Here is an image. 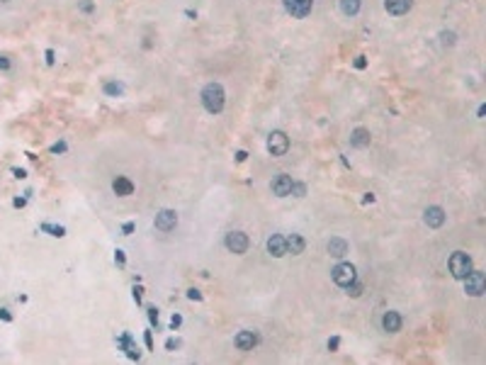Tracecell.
Instances as JSON below:
<instances>
[{
	"label": "cell",
	"instance_id": "1",
	"mask_svg": "<svg viewBox=\"0 0 486 365\" xmlns=\"http://www.w3.org/2000/svg\"><path fill=\"white\" fill-rule=\"evenodd\" d=\"M224 102H226V93L219 83H207L202 88V105L209 115H219L224 110Z\"/></svg>",
	"mask_w": 486,
	"mask_h": 365
},
{
	"label": "cell",
	"instance_id": "2",
	"mask_svg": "<svg viewBox=\"0 0 486 365\" xmlns=\"http://www.w3.org/2000/svg\"><path fill=\"white\" fill-rule=\"evenodd\" d=\"M447 266H450V273H452V278H457V280H464V278H467V275L474 270V266H472V258H469L464 251H455V253L450 256Z\"/></svg>",
	"mask_w": 486,
	"mask_h": 365
},
{
	"label": "cell",
	"instance_id": "3",
	"mask_svg": "<svg viewBox=\"0 0 486 365\" xmlns=\"http://www.w3.org/2000/svg\"><path fill=\"white\" fill-rule=\"evenodd\" d=\"M331 278L336 285L341 288H347L352 280H357V273H355V266L352 263H338L333 270H331Z\"/></svg>",
	"mask_w": 486,
	"mask_h": 365
},
{
	"label": "cell",
	"instance_id": "4",
	"mask_svg": "<svg viewBox=\"0 0 486 365\" xmlns=\"http://www.w3.org/2000/svg\"><path fill=\"white\" fill-rule=\"evenodd\" d=\"M464 292L472 294V297H482L486 292V275L482 270H472V273L464 278Z\"/></svg>",
	"mask_w": 486,
	"mask_h": 365
},
{
	"label": "cell",
	"instance_id": "5",
	"mask_svg": "<svg viewBox=\"0 0 486 365\" xmlns=\"http://www.w3.org/2000/svg\"><path fill=\"white\" fill-rule=\"evenodd\" d=\"M224 243H226V248L231 251V253H246L248 251V236L243 234V231H231V234H226V239H224Z\"/></svg>",
	"mask_w": 486,
	"mask_h": 365
},
{
	"label": "cell",
	"instance_id": "6",
	"mask_svg": "<svg viewBox=\"0 0 486 365\" xmlns=\"http://www.w3.org/2000/svg\"><path fill=\"white\" fill-rule=\"evenodd\" d=\"M287 148H289V139H287V134L284 132H270V137H268V151L273 153V156H284L287 153Z\"/></svg>",
	"mask_w": 486,
	"mask_h": 365
},
{
	"label": "cell",
	"instance_id": "7",
	"mask_svg": "<svg viewBox=\"0 0 486 365\" xmlns=\"http://www.w3.org/2000/svg\"><path fill=\"white\" fill-rule=\"evenodd\" d=\"M282 2H284V10L292 17H306L314 7V0H282Z\"/></svg>",
	"mask_w": 486,
	"mask_h": 365
},
{
	"label": "cell",
	"instance_id": "8",
	"mask_svg": "<svg viewBox=\"0 0 486 365\" xmlns=\"http://www.w3.org/2000/svg\"><path fill=\"white\" fill-rule=\"evenodd\" d=\"M175 224H178L175 210H161V212L156 215V229H161V231H173Z\"/></svg>",
	"mask_w": 486,
	"mask_h": 365
},
{
	"label": "cell",
	"instance_id": "9",
	"mask_svg": "<svg viewBox=\"0 0 486 365\" xmlns=\"http://www.w3.org/2000/svg\"><path fill=\"white\" fill-rule=\"evenodd\" d=\"M423 221H425L430 229H438V226H442V224H445V210H442V207H438V205L428 207V210L423 212Z\"/></svg>",
	"mask_w": 486,
	"mask_h": 365
},
{
	"label": "cell",
	"instance_id": "10",
	"mask_svg": "<svg viewBox=\"0 0 486 365\" xmlns=\"http://www.w3.org/2000/svg\"><path fill=\"white\" fill-rule=\"evenodd\" d=\"M292 175H287V173H279L278 178L273 180V193L278 195V197H287V195H292Z\"/></svg>",
	"mask_w": 486,
	"mask_h": 365
},
{
	"label": "cell",
	"instance_id": "11",
	"mask_svg": "<svg viewBox=\"0 0 486 365\" xmlns=\"http://www.w3.org/2000/svg\"><path fill=\"white\" fill-rule=\"evenodd\" d=\"M258 343V336L253 331H238L236 334V348L238 351H253Z\"/></svg>",
	"mask_w": 486,
	"mask_h": 365
},
{
	"label": "cell",
	"instance_id": "12",
	"mask_svg": "<svg viewBox=\"0 0 486 365\" xmlns=\"http://www.w3.org/2000/svg\"><path fill=\"white\" fill-rule=\"evenodd\" d=\"M268 251H270V256H275V258L287 256V241H284V236L273 234V236L268 239Z\"/></svg>",
	"mask_w": 486,
	"mask_h": 365
},
{
	"label": "cell",
	"instance_id": "13",
	"mask_svg": "<svg viewBox=\"0 0 486 365\" xmlns=\"http://www.w3.org/2000/svg\"><path fill=\"white\" fill-rule=\"evenodd\" d=\"M112 190H115V195H119V197H129V195L134 193V183H132L129 178H124V175H117L115 183H112Z\"/></svg>",
	"mask_w": 486,
	"mask_h": 365
},
{
	"label": "cell",
	"instance_id": "14",
	"mask_svg": "<svg viewBox=\"0 0 486 365\" xmlns=\"http://www.w3.org/2000/svg\"><path fill=\"white\" fill-rule=\"evenodd\" d=\"M382 329L389 331V334H396V331L401 329V316H399V312H384V316H382Z\"/></svg>",
	"mask_w": 486,
	"mask_h": 365
},
{
	"label": "cell",
	"instance_id": "15",
	"mask_svg": "<svg viewBox=\"0 0 486 365\" xmlns=\"http://www.w3.org/2000/svg\"><path fill=\"white\" fill-rule=\"evenodd\" d=\"M117 346H119V348H122V351H124V353L132 358V361H139L141 353H139V348H137V343L132 341V336H129V334L119 336V339H117Z\"/></svg>",
	"mask_w": 486,
	"mask_h": 365
},
{
	"label": "cell",
	"instance_id": "16",
	"mask_svg": "<svg viewBox=\"0 0 486 365\" xmlns=\"http://www.w3.org/2000/svg\"><path fill=\"white\" fill-rule=\"evenodd\" d=\"M411 5H414V0H384V7L392 15H406L411 10Z\"/></svg>",
	"mask_w": 486,
	"mask_h": 365
},
{
	"label": "cell",
	"instance_id": "17",
	"mask_svg": "<svg viewBox=\"0 0 486 365\" xmlns=\"http://www.w3.org/2000/svg\"><path fill=\"white\" fill-rule=\"evenodd\" d=\"M370 132L365 129V127H357V129H352V134H350V144L357 146V148H365V146H370Z\"/></svg>",
	"mask_w": 486,
	"mask_h": 365
},
{
	"label": "cell",
	"instance_id": "18",
	"mask_svg": "<svg viewBox=\"0 0 486 365\" xmlns=\"http://www.w3.org/2000/svg\"><path fill=\"white\" fill-rule=\"evenodd\" d=\"M287 241V253H292V256H299V253H304V248H306V241L299 236V234H292L289 239H284Z\"/></svg>",
	"mask_w": 486,
	"mask_h": 365
},
{
	"label": "cell",
	"instance_id": "19",
	"mask_svg": "<svg viewBox=\"0 0 486 365\" xmlns=\"http://www.w3.org/2000/svg\"><path fill=\"white\" fill-rule=\"evenodd\" d=\"M326 248H328V253H331L333 258H343V256L347 253V241L336 236V239H331V241H328V246H326Z\"/></svg>",
	"mask_w": 486,
	"mask_h": 365
},
{
	"label": "cell",
	"instance_id": "20",
	"mask_svg": "<svg viewBox=\"0 0 486 365\" xmlns=\"http://www.w3.org/2000/svg\"><path fill=\"white\" fill-rule=\"evenodd\" d=\"M341 12L347 15V17L357 15L360 12V0H341Z\"/></svg>",
	"mask_w": 486,
	"mask_h": 365
},
{
	"label": "cell",
	"instance_id": "21",
	"mask_svg": "<svg viewBox=\"0 0 486 365\" xmlns=\"http://www.w3.org/2000/svg\"><path fill=\"white\" fill-rule=\"evenodd\" d=\"M105 93H107V95H112V97H119V95L124 93V85H122V83L110 80V83H105Z\"/></svg>",
	"mask_w": 486,
	"mask_h": 365
},
{
	"label": "cell",
	"instance_id": "22",
	"mask_svg": "<svg viewBox=\"0 0 486 365\" xmlns=\"http://www.w3.org/2000/svg\"><path fill=\"white\" fill-rule=\"evenodd\" d=\"M42 231H49L51 236H64L66 234L64 226H54V224H42Z\"/></svg>",
	"mask_w": 486,
	"mask_h": 365
},
{
	"label": "cell",
	"instance_id": "23",
	"mask_svg": "<svg viewBox=\"0 0 486 365\" xmlns=\"http://www.w3.org/2000/svg\"><path fill=\"white\" fill-rule=\"evenodd\" d=\"M346 290H347V294H350V297H360V294H362V285H360L357 280H352Z\"/></svg>",
	"mask_w": 486,
	"mask_h": 365
},
{
	"label": "cell",
	"instance_id": "24",
	"mask_svg": "<svg viewBox=\"0 0 486 365\" xmlns=\"http://www.w3.org/2000/svg\"><path fill=\"white\" fill-rule=\"evenodd\" d=\"M292 193H294L297 197H304V193H306V188H304L301 183H292Z\"/></svg>",
	"mask_w": 486,
	"mask_h": 365
},
{
	"label": "cell",
	"instance_id": "25",
	"mask_svg": "<svg viewBox=\"0 0 486 365\" xmlns=\"http://www.w3.org/2000/svg\"><path fill=\"white\" fill-rule=\"evenodd\" d=\"M146 312H148V319H151V324H153V326H158V309H156V307H148Z\"/></svg>",
	"mask_w": 486,
	"mask_h": 365
},
{
	"label": "cell",
	"instance_id": "26",
	"mask_svg": "<svg viewBox=\"0 0 486 365\" xmlns=\"http://www.w3.org/2000/svg\"><path fill=\"white\" fill-rule=\"evenodd\" d=\"M440 37H442V44H455V34L452 32H442Z\"/></svg>",
	"mask_w": 486,
	"mask_h": 365
},
{
	"label": "cell",
	"instance_id": "27",
	"mask_svg": "<svg viewBox=\"0 0 486 365\" xmlns=\"http://www.w3.org/2000/svg\"><path fill=\"white\" fill-rule=\"evenodd\" d=\"M338 346H341V339H338V336L328 339V351H338Z\"/></svg>",
	"mask_w": 486,
	"mask_h": 365
},
{
	"label": "cell",
	"instance_id": "28",
	"mask_svg": "<svg viewBox=\"0 0 486 365\" xmlns=\"http://www.w3.org/2000/svg\"><path fill=\"white\" fill-rule=\"evenodd\" d=\"M352 66H355V69H365V66H367V59H365V56H357V59L352 61Z\"/></svg>",
	"mask_w": 486,
	"mask_h": 365
},
{
	"label": "cell",
	"instance_id": "29",
	"mask_svg": "<svg viewBox=\"0 0 486 365\" xmlns=\"http://www.w3.org/2000/svg\"><path fill=\"white\" fill-rule=\"evenodd\" d=\"M178 346H180V341H178V339H168V341H165V348H168V351H175Z\"/></svg>",
	"mask_w": 486,
	"mask_h": 365
},
{
	"label": "cell",
	"instance_id": "30",
	"mask_svg": "<svg viewBox=\"0 0 486 365\" xmlns=\"http://www.w3.org/2000/svg\"><path fill=\"white\" fill-rule=\"evenodd\" d=\"M66 151V142H59V144L51 146V153H64Z\"/></svg>",
	"mask_w": 486,
	"mask_h": 365
},
{
	"label": "cell",
	"instance_id": "31",
	"mask_svg": "<svg viewBox=\"0 0 486 365\" xmlns=\"http://www.w3.org/2000/svg\"><path fill=\"white\" fill-rule=\"evenodd\" d=\"M12 205H15L17 210H22V207L27 205V197H15V200H12Z\"/></svg>",
	"mask_w": 486,
	"mask_h": 365
},
{
	"label": "cell",
	"instance_id": "32",
	"mask_svg": "<svg viewBox=\"0 0 486 365\" xmlns=\"http://www.w3.org/2000/svg\"><path fill=\"white\" fill-rule=\"evenodd\" d=\"M180 324H183V316H180V314H173V319H170V326H173V329H178Z\"/></svg>",
	"mask_w": 486,
	"mask_h": 365
},
{
	"label": "cell",
	"instance_id": "33",
	"mask_svg": "<svg viewBox=\"0 0 486 365\" xmlns=\"http://www.w3.org/2000/svg\"><path fill=\"white\" fill-rule=\"evenodd\" d=\"M80 10H83V12H93V2H90V0H83V2H80Z\"/></svg>",
	"mask_w": 486,
	"mask_h": 365
},
{
	"label": "cell",
	"instance_id": "34",
	"mask_svg": "<svg viewBox=\"0 0 486 365\" xmlns=\"http://www.w3.org/2000/svg\"><path fill=\"white\" fill-rule=\"evenodd\" d=\"M0 319H2V321H12V314H10L7 309H2V307H0Z\"/></svg>",
	"mask_w": 486,
	"mask_h": 365
},
{
	"label": "cell",
	"instance_id": "35",
	"mask_svg": "<svg viewBox=\"0 0 486 365\" xmlns=\"http://www.w3.org/2000/svg\"><path fill=\"white\" fill-rule=\"evenodd\" d=\"M187 297H190V299H197V302H200V299H202V292H200V290H190V292H187Z\"/></svg>",
	"mask_w": 486,
	"mask_h": 365
},
{
	"label": "cell",
	"instance_id": "36",
	"mask_svg": "<svg viewBox=\"0 0 486 365\" xmlns=\"http://www.w3.org/2000/svg\"><path fill=\"white\" fill-rule=\"evenodd\" d=\"M122 231H124V234H132V231H134V221H127V224L122 226Z\"/></svg>",
	"mask_w": 486,
	"mask_h": 365
},
{
	"label": "cell",
	"instance_id": "37",
	"mask_svg": "<svg viewBox=\"0 0 486 365\" xmlns=\"http://www.w3.org/2000/svg\"><path fill=\"white\" fill-rule=\"evenodd\" d=\"M115 261H117L119 266H124V251H117V253H115Z\"/></svg>",
	"mask_w": 486,
	"mask_h": 365
},
{
	"label": "cell",
	"instance_id": "38",
	"mask_svg": "<svg viewBox=\"0 0 486 365\" xmlns=\"http://www.w3.org/2000/svg\"><path fill=\"white\" fill-rule=\"evenodd\" d=\"M7 69H10V61L5 56H0V71H7Z\"/></svg>",
	"mask_w": 486,
	"mask_h": 365
},
{
	"label": "cell",
	"instance_id": "39",
	"mask_svg": "<svg viewBox=\"0 0 486 365\" xmlns=\"http://www.w3.org/2000/svg\"><path fill=\"white\" fill-rule=\"evenodd\" d=\"M132 292H134V299H137V304H139V302H141V292H143V290H141L139 285H134V290H132Z\"/></svg>",
	"mask_w": 486,
	"mask_h": 365
},
{
	"label": "cell",
	"instance_id": "40",
	"mask_svg": "<svg viewBox=\"0 0 486 365\" xmlns=\"http://www.w3.org/2000/svg\"><path fill=\"white\" fill-rule=\"evenodd\" d=\"M246 158H248V153H246V151H238V153H236V161H238V163H243Z\"/></svg>",
	"mask_w": 486,
	"mask_h": 365
},
{
	"label": "cell",
	"instance_id": "41",
	"mask_svg": "<svg viewBox=\"0 0 486 365\" xmlns=\"http://www.w3.org/2000/svg\"><path fill=\"white\" fill-rule=\"evenodd\" d=\"M12 173H15V178H27V173L22 168H12Z\"/></svg>",
	"mask_w": 486,
	"mask_h": 365
},
{
	"label": "cell",
	"instance_id": "42",
	"mask_svg": "<svg viewBox=\"0 0 486 365\" xmlns=\"http://www.w3.org/2000/svg\"><path fill=\"white\" fill-rule=\"evenodd\" d=\"M362 202H365V205H370V202H374V195H372V193H367V195L362 197Z\"/></svg>",
	"mask_w": 486,
	"mask_h": 365
},
{
	"label": "cell",
	"instance_id": "43",
	"mask_svg": "<svg viewBox=\"0 0 486 365\" xmlns=\"http://www.w3.org/2000/svg\"><path fill=\"white\" fill-rule=\"evenodd\" d=\"M46 64H54V51L46 49Z\"/></svg>",
	"mask_w": 486,
	"mask_h": 365
},
{
	"label": "cell",
	"instance_id": "44",
	"mask_svg": "<svg viewBox=\"0 0 486 365\" xmlns=\"http://www.w3.org/2000/svg\"><path fill=\"white\" fill-rule=\"evenodd\" d=\"M146 346L153 348V339H151V331H146Z\"/></svg>",
	"mask_w": 486,
	"mask_h": 365
},
{
	"label": "cell",
	"instance_id": "45",
	"mask_svg": "<svg viewBox=\"0 0 486 365\" xmlns=\"http://www.w3.org/2000/svg\"><path fill=\"white\" fill-rule=\"evenodd\" d=\"M484 115H486V107H484V105H482V107H479V110H477V117H479V120H482V117H484Z\"/></svg>",
	"mask_w": 486,
	"mask_h": 365
}]
</instances>
